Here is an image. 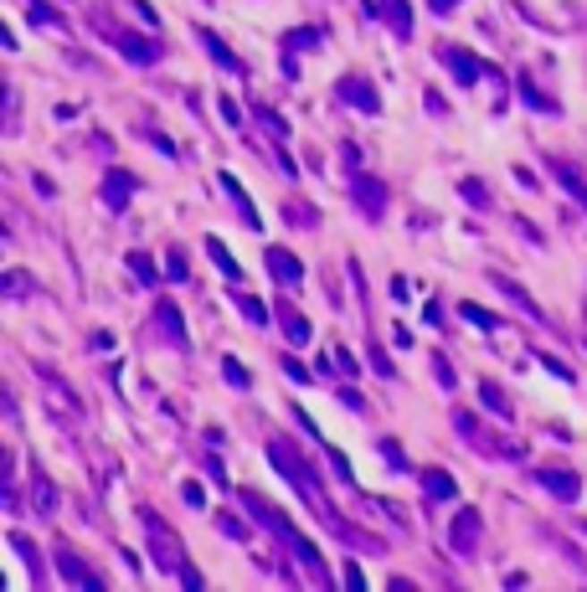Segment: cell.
Masks as SVG:
<instances>
[{
  "label": "cell",
  "mask_w": 587,
  "mask_h": 592,
  "mask_svg": "<svg viewBox=\"0 0 587 592\" xmlns=\"http://www.w3.org/2000/svg\"><path fill=\"white\" fill-rule=\"evenodd\" d=\"M211 258H217V263H222V273H227V279H237V273H242V268H237V263H232V253H227V247H222V243H217V237H211Z\"/></svg>",
  "instance_id": "6"
},
{
  "label": "cell",
  "mask_w": 587,
  "mask_h": 592,
  "mask_svg": "<svg viewBox=\"0 0 587 592\" xmlns=\"http://www.w3.org/2000/svg\"><path fill=\"white\" fill-rule=\"evenodd\" d=\"M443 62H448V67H454V73H459L464 82H474V78H480V67L469 62V52H443Z\"/></svg>",
  "instance_id": "5"
},
{
  "label": "cell",
  "mask_w": 587,
  "mask_h": 592,
  "mask_svg": "<svg viewBox=\"0 0 587 592\" xmlns=\"http://www.w3.org/2000/svg\"><path fill=\"white\" fill-rule=\"evenodd\" d=\"M433 5H438V11H443V5H448V0H433Z\"/></svg>",
  "instance_id": "11"
},
{
  "label": "cell",
  "mask_w": 587,
  "mask_h": 592,
  "mask_svg": "<svg viewBox=\"0 0 587 592\" xmlns=\"http://www.w3.org/2000/svg\"><path fill=\"white\" fill-rule=\"evenodd\" d=\"M129 263H134V273H140V279H155V268H149V258H145V253H134Z\"/></svg>",
  "instance_id": "9"
},
{
  "label": "cell",
  "mask_w": 587,
  "mask_h": 592,
  "mask_svg": "<svg viewBox=\"0 0 587 592\" xmlns=\"http://www.w3.org/2000/svg\"><path fill=\"white\" fill-rule=\"evenodd\" d=\"M268 268H273V279H278V284H299V279H304L299 258H294V253H284V247H268Z\"/></svg>",
  "instance_id": "1"
},
{
  "label": "cell",
  "mask_w": 587,
  "mask_h": 592,
  "mask_svg": "<svg viewBox=\"0 0 587 592\" xmlns=\"http://www.w3.org/2000/svg\"><path fill=\"white\" fill-rule=\"evenodd\" d=\"M536 479H541V485H551V490L562 494V500H577V490H583V485H577L572 474H551V469H541Z\"/></svg>",
  "instance_id": "4"
},
{
  "label": "cell",
  "mask_w": 587,
  "mask_h": 592,
  "mask_svg": "<svg viewBox=\"0 0 587 592\" xmlns=\"http://www.w3.org/2000/svg\"><path fill=\"white\" fill-rule=\"evenodd\" d=\"M222 371H227V382H232V387H252V376L242 371V361H222Z\"/></svg>",
  "instance_id": "8"
},
{
  "label": "cell",
  "mask_w": 587,
  "mask_h": 592,
  "mask_svg": "<svg viewBox=\"0 0 587 592\" xmlns=\"http://www.w3.org/2000/svg\"><path fill=\"white\" fill-rule=\"evenodd\" d=\"M340 93H345V99L356 103V108H371V114H377V88H366V82L345 78V82H340Z\"/></svg>",
  "instance_id": "3"
},
{
  "label": "cell",
  "mask_w": 587,
  "mask_h": 592,
  "mask_svg": "<svg viewBox=\"0 0 587 592\" xmlns=\"http://www.w3.org/2000/svg\"><path fill=\"white\" fill-rule=\"evenodd\" d=\"M422 485H428V494H454V479H448V474H422Z\"/></svg>",
  "instance_id": "7"
},
{
  "label": "cell",
  "mask_w": 587,
  "mask_h": 592,
  "mask_svg": "<svg viewBox=\"0 0 587 592\" xmlns=\"http://www.w3.org/2000/svg\"><path fill=\"white\" fill-rule=\"evenodd\" d=\"M454 552H474V541H480V515L474 510H464L459 520H454Z\"/></svg>",
  "instance_id": "2"
},
{
  "label": "cell",
  "mask_w": 587,
  "mask_h": 592,
  "mask_svg": "<svg viewBox=\"0 0 587 592\" xmlns=\"http://www.w3.org/2000/svg\"><path fill=\"white\" fill-rule=\"evenodd\" d=\"M284 320H289V330H294V340H310V325H304V320H299V314H284Z\"/></svg>",
  "instance_id": "10"
}]
</instances>
